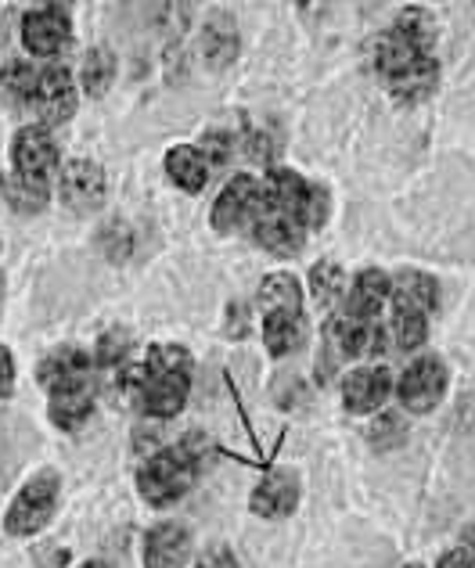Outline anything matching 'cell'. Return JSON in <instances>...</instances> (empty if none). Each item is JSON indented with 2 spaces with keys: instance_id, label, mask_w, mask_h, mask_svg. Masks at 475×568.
Masks as SVG:
<instances>
[{
  "instance_id": "6da1fadb",
  "label": "cell",
  "mask_w": 475,
  "mask_h": 568,
  "mask_svg": "<svg viewBox=\"0 0 475 568\" xmlns=\"http://www.w3.org/2000/svg\"><path fill=\"white\" fill-rule=\"evenodd\" d=\"M191 353L181 346H152L141 367H130L123 375V388L138 399L148 417H176L184 410L191 393Z\"/></svg>"
},
{
  "instance_id": "7a4b0ae2",
  "label": "cell",
  "mask_w": 475,
  "mask_h": 568,
  "mask_svg": "<svg viewBox=\"0 0 475 568\" xmlns=\"http://www.w3.org/2000/svg\"><path fill=\"white\" fill-rule=\"evenodd\" d=\"M195 478H199V454L188 443H176V446H162V450H155L144 460L138 471V489L152 507H170L181 497H188Z\"/></svg>"
},
{
  "instance_id": "3957f363",
  "label": "cell",
  "mask_w": 475,
  "mask_h": 568,
  "mask_svg": "<svg viewBox=\"0 0 475 568\" xmlns=\"http://www.w3.org/2000/svg\"><path fill=\"white\" fill-rule=\"evenodd\" d=\"M58 507V475L40 471L37 478H29L19 497L11 500L4 515V529L11 536H37L51 521Z\"/></svg>"
},
{
  "instance_id": "277c9868",
  "label": "cell",
  "mask_w": 475,
  "mask_h": 568,
  "mask_svg": "<svg viewBox=\"0 0 475 568\" xmlns=\"http://www.w3.org/2000/svg\"><path fill=\"white\" fill-rule=\"evenodd\" d=\"M447 364L439 356H422L396 378V399L411 414H428L447 393Z\"/></svg>"
},
{
  "instance_id": "5b68a950",
  "label": "cell",
  "mask_w": 475,
  "mask_h": 568,
  "mask_svg": "<svg viewBox=\"0 0 475 568\" xmlns=\"http://www.w3.org/2000/svg\"><path fill=\"white\" fill-rule=\"evenodd\" d=\"M69 37H72V22L62 4H40L33 11H26L22 43L29 54H37V58L62 54L69 48Z\"/></svg>"
},
{
  "instance_id": "8992f818",
  "label": "cell",
  "mask_w": 475,
  "mask_h": 568,
  "mask_svg": "<svg viewBox=\"0 0 475 568\" xmlns=\"http://www.w3.org/2000/svg\"><path fill=\"white\" fill-rule=\"evenodd\" d=\"M77 83H72V72L65 65H51L40 72L37 80V91L29 98V104L37 109L40 123L43 126H58V123H69L77 115Z\"/></svg>"
},
{
  "instance_id": "52a82bcc",
  "label": "cell",
  "mask_w": 475,
  "mask_h": 568,
  "mask_svg": "<svg viewBox=\"0 0 475 568\" xmlns=\"http://www.w3.org/2000/svg\"><path fill=\"white\" fill-rule=\"evenodd\" d=\"M11 162H14V176L48 184L51 173L58 170V144L48 133V126H26V130L14 133Z\"/></svg>"
},
{
  "instance_id": "ba28073f",
  "label": "cell",
  "mask_w": 475,
  "mask_h": 568,
  "mask_svg": "<svg viewBox=\"0 0 475 568\" xmlns=\"http://www.w3.org/2000/svg\"><path fill=\"white\" fill-rule=\"evenodd\" d=\"M263 202V187L256 176L249 173H238L234 181L220 191V199L213 202V227L220 234H231L238 227H249L252 216H256V209Z\"/></svg>"
},
{
  "instance_id": "9c48e42d",
  "label": "cell",
  "mask_w": 475,
  "mask_h": 568,
  "mask_svg": "<svg viewBox=\"0 0 475 568\" xmlns=\"http://www.w3.org/2000/svg\"><path fill=\"white\" fill-rule=\"evenodd\" d=\"M105 173H101L98 162L91 159H72L65 162L62 176H58V194L72 213H91L101 202H105Z\"/></svg>"
},
{
  "instance_id": "30bf717a",
  "label": "cell",
  "mask_w": 475,
  "mask_h": 568,
  "mask_svg": "<svg viewBox=\"0 0 475 568\" xmlns=\"http://www.w3.org/2000/svg\"><path fill=\"white\" fill-rule=\"evenodd\" d=\"M329 356L332 361H356V356H367V353H378L385 346V332H378L375 321H361V317H350V313H338L329 327Z\"/></svg>"
},
{
  "instance_id": "8fae6325",
  "label": "cell",
  "mask_w": 475,
  "mask_h": 568,
  "mask_svg": "<svg viewBox=\"0 0 475 568\" xmlns=\"http://www.w3.org/2000/svg\"><path fill=\"white\" fill-rule=\"evenodd\" d=\"M249 231H252V242H256L260 248L285 260V256H295V252L303 248L306 227L300 220H292L285 213H277V209H271L266 202H260L256 216H252V223H249Z\"/></svg>"
},
{
  "instance_id": "7c38bea8",
  "label": "cell",
  "mask_w": 475,
  "mask_h": 568,
  "mask_svg": "<svg viewBox=\"0 0 475 568\" xmlns=\"http://www.w3.org/2000/svg\"><path fill=\"white\" fill-rule=\"evenodd\" d=\"M396 393V382L385 367H353L343 378V407L350 414H375Z\"/></svg>"
},
{
  "instance_id": "4fadbf2b",
  "label": "cell",
  "mask_w": 475,
  "mask_h": 568,
  "mask_svg": "<svg viewBox=\"0 0 475 568\" xmlns=\"http://www.w3.org/2000/svg\"><path fill=\"white\" fill-rule=\"evenodd\" d=\"M191 555H195V540L181 521H159L144 536V568H184Z\"/></svg>"
},
{
  "instance_id": "5bb4252c",
  "label": "cell",
  "mask_w": 475,
  "mask_h": 568,
  "mask_svg": "<svg viewBox=\"0 0 475 568\" xmlns=\"http://www.w3.org/2000/svg\"><path fill=\"white\" fill-rule=\"evenodd\" d=\"M94 361L83 349H58L48 361L37 367V382L48 388L51 396L58 393H77V388H87V378H91Z\"/></svg>"
},
{
  "instance_id": "9a60e30c",
  "label": "cell",
  "mask_w": 475,
  "mask_h": 568,
  "mask_svg": "<svg viewBox=\"0 0 475 568\" xmlns=\"http://www.w3.org/2000/svg\"><path fill=\"white\" fill-rule=\"evenodd\" d=\"M295 504H300V478L289 468L271 471L249 497L252 515L260 518H289L295 511Z\"/></svg>"
},
{
  "instance_id": "2e32d148",
  "label": "cell",
  "mask_w": 475,
  "mask_h": 568,
  "mask_svg": "<svg viewBox=\"0 0 475 568\" xmlns=\"http://www.w3.org/2000/svg\"><path fill=\"white\" fill-rule=\"evenodd\" d=\"M390 298H393V277L375 271V266H367V271H361L353 277L343 313L361 317V321H378V313L390 306Z\"/></svg>"
},
{
  "instance_id": "e0dca14e",
  "label": "cell",
  "mask_w": 475,
  "mask_h": 568,
  "mask_svg": "<svg viewBox=\"0 0 475 568\" xmlns=\"http://www.w3.org/2000/svg\"><path fill=\"white\" fill-rule=\"evenodd\" d=\"M263 187V202L277 209V213H285L292 220L303 223V213H306V194H310V181H303L295 170H285V166H274L266 170V176L260 181Z\"/></svg>"
},
{
  "instance_id": "ac0fdd59",
  "label": "cell",
  "mask_w": 475,
  "mask_h": 568,
  "mask_svg": "<svg viewBox=\"0 0 475 568\" xmlns=\"http://www.w3.org/2000/svg\"><path fill=\"white\" fill-rule=\"evenodd\" d=\"M393 310H407V313H422L428 317L439 306V284L433 274L422 271H404L400 277H393Z\"/></svg>"
},
{
  "instance_id": "d6986e66",
  "label": "cell",
  "mask_w": 475,
  "mask_h": 568,
  "mask_svg": "<svg viewBox=\"0 0 475 568\" xmlns=\"http://www.w3.org/2000/svg\"><path fill=\"white\" fill-rule=\"evenodd\" d=\"M436 83H439V62L433 54H422V58H414L407 69L396 72V77L390 80V91L396 101L418 104L436 91Z\"/></svg>"
},
{
  "instance_id": "ffe728a7",
  "label": "cell",
  "mask_w": 475,
  "mask_h": 568,
  "mask_svg": "<svg viewBox=\"0 0 475 568\" xmlns=\"http://www.w3.org/2000/svg\"><path fill=\"white\" fill-rule=\"evenodd\" d=\"M303 338H306L303 313H285V310L263 313V342H266V353L271 356L295 353L303 346Z\"/></svg>"
},
{
  "instance_id": "44dd1931",
  "label": "cell",
  "mask_w": 475,
  "mask_h": 568,
  "mask_svg": "<svg viewBox=\"0 0 475 568\" xmlns=\"http://www.w3.org/2000/svg\"><path fill=\"white\" fill-rule=\"evenodd\" d=\"M210 166H205V159L195 144H176L166 152V176L181 187V191H191L199 194L205 187V181H210Z\"/></svg>"
},
{
  "instance_id": "7402d4cb",
  "label": "cell",
  "mask_w": 475,
  "mask_h": 568,
  "mask_svg": "<svg viewBox=\"0 0 475 568\" xmlns=\"http://www.w3.org/2000/svg\"><path fill=\"white\" fill-rule=\"evenodd\" d=\"M393 33L418 54H433V48H436V19L425 8H404V11H400L396 22H393Z\"/></svg>"
},
{
  "instance_id": "603a6c76",
  "label": "cell",
  "mask_w": 475,
  "mask_h": 568,
  "mask_svg": "<svg viewBox=\"0 0 475 568\" xmlns=\"http://www.w3.org/2000/svg\"><path fill=\"white\" fill-rule=\"evenodd\" d=\"M346 292H350V281L343 274V266L324 260L310 271V295L321 310H335L338 303H346Z\"/></svg>"
},
{
  "instance_id": "cb8c5ba5",
  "label": "cell",
  "mask_w": 475,
  "mask_h": 568,
  "mask_svg": "<svg viewBox=\"0 0 475 568\" xmlns=\"http://www.w3.org/2000/svg\"><path fill=\"white\" fill-rule=\"evenodd\" d=\"M94 414V396L87 393V388H77V393H58L51 396V407H48V417L65 432H77L91 422Z\"/></svg>"
},
{
  "instance_id": "d4e9b609",
  "label": "cell",
  "mask_w": 475,
  "mask_h": 568,
  "mask_svg": "<svg viewBox=\"0 0 475 568\" xmlns=\"http://www.w3.org/2000/svg\"><path fill=\"white\" fill-rule=\"evenodd\" d=\"M260 306H263V313H274V310L303 313L300 281H295L292 274H271V277H263V284H260Z\"/></svg>"
},
{
  "instance_id": "484cf974",
  "label": "cell",
  "mask_w": 475,
  "mask_h": 568,
  "mask_svg": "<svg viewBox=\"0 0 475 568\" xmlns=\"http://www.w3.org/2000/svg\"><path fill=\"white\" fill-rule=\"evenodd\" d=\"M80 80H83V91L87 94L101 98L112 87V80H115V54L109 48L87 51L83 65H80Z\"/></svg>"
},
{
  "instance_id": "4316f807",
  "label": "cell",
  "mask_w": 475,
  "mask_h": 568,
  "mask_svg": "<svg viewBox=\"0 0 475 568\" xmlns=\"http://www.w3.org/2000/svg\"><path fill=\"white\" fill-rule=\"evenodd\" d=\"M371 58H375V69L382 72V77L393 80L400 69H407L414 58H422V54L414 48H407V43L400 40L396 33H385V37L375 40V54H371Z\"/></svg>"
},
{
  "instance_id": "83f0119b",
  "label": "cell",
  "mask_w": 475,
  "mask_h": 568,
  "mask_svg": "<svg viewBox=\"0 0 475 568\" xmlns=\"http://www.w3.org/2000/svg\"><path fill=\"white\" fill-rule=\"evenodd\" d=\"M390 335H393V342L400 349H418V346H425L428 317H422V313H407V310H393Z\"/></svg>"
},
{
  "instance_id": "f1b7e54d",
  "label": "cell",
  "mask_w": 475,
  "mask_h": 568,
  "mask_svg": "<svg viewBox=\"0 0 475 568\" xmlns=\"http://www.w3.org/2000/svg\"><path fill=\"white\" fill-rule=\"evenodd\" d=\"M4 91L14 98V101H26L29 104V98H33V91H37V80H40V72H37V65H29V62H8L4 65Z\"/></svg>"
},
{
  "instance_id": "f546056e",
  "label": "cell",
  "mask_w": 475,
  "mask_h": 568,
  "mask_svg": "<svg viewBox=\"0 0 475 568\" xmlns=\"http://www.w3.org/2000/svg\"><path fill=\"white\" fill-rule=\"evenodd\" d=\"M8 194H11V205L19 209V213H40V209L48 205V184H43V181H26V176H14Z\"/></svg>"
},
{
  "instance_id": "4dcf8cb0",
  "label": "cell",
  "mask_w": 475,
  "mask_h": 568,
  "mask_svg": "<svg viewBox=\"0 0 475 568\" xmlns=\"http://www.w3.org/2000/svg\"><path fill=\"white\" fill-rule=\"evenodd\" d=\"M199 152L205 159V166L210 170H220V166H228L231 155H234V141H231V133L224 130H213V133H205L202 144H199Z\"/></svg>"
},
{
  "instance_id": "1f68e13d",
  "label": "cell",
  "mask_w": 475,
  "mask_h": 568,
  "mask_svg": "<svg viewBox=\"0 0 475 568\" xmlns=\"http://www.w3.org/2000/svg\"><path fill=\"white\" fill-rule=\"evenodd\" d=\"M329 213H332L329 187H324V184H310V194H306V213H303V227H306V231L324 227V223H329Z\"/></svg>"
},
{
  "instance_id": "d6a6232c",
  "label": "cell",
  "mask_w": 475,
  "mask_h": 568,
  "mask_svg": "<svg viewBox=\"0 0 475 568\" xmlns=\"http://www.w3.org/2000/svg\"><path fill=\"white\" fill-rule=\"evenodd\" d=\"M404 422L400 417H393V414H382L375 425H371V443L375 446H382V450H390L393 443H404Z\"/></svg>"
},
{
  "instance_id": "836d02e7",
  "label": "cell",
  "mask_w": 475,
  "mask_h": 568,
  "mask_svg": "<svg viewBox=\"0 0 475 568\" xmlns=\"http://www.w3.org/2000/svg\"><path fill=\"white\" fill-rule=\"evenodd\" d=\"M130 349V342H127V335L123 332H109L105 338L98 342V356L94 361L98 364H105V367H115L119 361H123V353Z\"/></svg>"
},
{
  "instance_id": "e575fe53",
  "label": "cell",
  "mask_w": 475,
  "mask_h": 568,
  "mask_svg": "<svg viewBox=\"0 0 475 568\" xmlns=\"http://www.w3.org/2000/svg\"><path fill=\"white\" fill-rule=\"evenodd\" d=\"M195 568H242V565H238V558L231 555V547L216 544V547L205 550V555L199 558V565H195Z\"/></svg>"
},
{
  "instance_id": "d590c367",
  "label": "cell",
  "mask_w": 475,
  "mask_h": 568,
  "mask_svg": "<svg viewBox=\"0 0 475 568\" xmlns=\"http://www.w3.org/2000/svg\"><path fill=\"white\" fill-rule=\"evenodd\" d=\"M37 565L40 568H65L69 565V550L65 547H58V544H43L37 550Z\"/></svg>"
},
{
  "instance_id": "8d00e7d4",
  "label": "cell",
  "mask_w": 475,
  "mask_h": 568,
  "mask_svg": "<svg viewBox=\"0 0 475 568\" xmlns=\"http://www.w3.org/2000/svg\"><path fill=\"white\" fill-rule=\"evenodd\" d=\"M14 388V356L8 346H0V399H8Z\"/></svg>"
},
{
  "instance_id": "74e56055",
  "label": "cell",
  "mask_w": 475,
  "mask_h": 568,
  "mask_svg": "<svg viewBox=\"0 0 475 568\" xmlns=\"http://www.w3.org/2000/svg\"><path fill=\"white\" fill-rule=\"evenodd\" d=\"M436 568H475V555L468 547H454L436 561Z\"/></svg>"
},
{
  "instance_id": "f35d334b",
  "label": "cell",
  "mask_w": 475,
  "mask_h": 568,
  "mask_svg": "<svg viewBox=\"0 0 475 568\" xmlns=\"http://www.w3.org/2000/svg\"><path fill=\"white\" fill-rule=\"evenodd\" d=\"M465 547H468L472 555H475V521H472V526L465 529Z\"/></svg>"
},
{
  "instance_id": "ab89813d",
  "label": "cell",
  "mask_w": 475,
  "mask_h": 568,
  "mask_svg": "<svg viewBox=\"0 0 475 568\" xmlns=\"http://www.w3.org/2000/svg\"><path fill=\"white\" fill-rule=\"evenodd\" d=\"M80 568H109V565L105 561H83Z\"/></svg>"
},
{
  "instance_id": "60d3db41",
  "label": "cell",
  "mask_w": 475,
  "mask_h": 568,
  "mask_svg": "<svg viewBox=\"0 0 475 568\" xmlns=\"http://www.w3.org/2000/svg\"><path fill=\"white\" fill-rule=\"evenodd\" d=\"M407 568H422V565H407Z\"/></svg>"
}]
</instances>
